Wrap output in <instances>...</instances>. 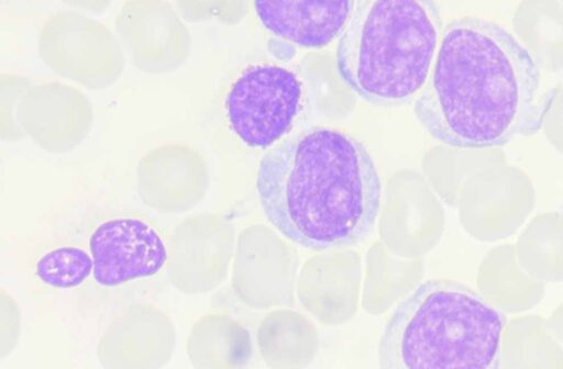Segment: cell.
<instances>
[{"instance_id":"ac0fdd59","label":"cell","mask_w":563,"mask_h":369,"mask_svg":"<svg viewBox=\"0 0 563 369\" xmlns=\"http://www.w3.org/2000/svg\"><path fill=\"white\" fill-rule=\"evenodd\" d=\"M548 325L554 336L563 345V302L551 313Z\"/></svg>"},{"instance_id":"3957f363","label":"cell","mask_w":563,"mask_h":369,"mask_svg":"<svg viewBox=\"0 0 563 369\" xmlns=\"http://www.w3.org/2000/svg\"><path fill=\"white\" fill-rule=\"evenodd\" d=\"M441 29L433 0H354L338 41V72L368 103L404 105L426 83Z\"/></svg>"},{"instance_id":"ba28073f","label":"cell","mask_w":563,"mask_h":369,"mask_svg":"<svg viewBox=\"0 0 563 369\" xmlns=\"http://www.w3.org/2000/svg\"><path fill=\"white\" fill-rule=\"evenodd\" d=\"M115 33L142 71L177 69L191 52V36L174 5L165 0H128L115 19Z\"/></svg>"},{"instance_id":"30bf717a","label":"cell","mask_w":563,"mask_h":369,"mask_svg":"<svg viewBox=\"0 0 563 369\" xmlns=\"http://www.w3.org/2000/svg\"><path fill=\"white\" fill-rule=\"evenodd\" d=\"M354 0H254L262 25L276 37L318 49L342 33Z\"/></svg>"},{"instance_id":"7c38bea8","label":"cell","mask_w":563,"mask_h":369,"mask_svg":"<svg viewBox=\"0 0 563 369\" xmlns=\"http://www.w3.org/2000/svg\"><path fill=\"white\" fill-rule=\"evenodd\" d=\"M495 367L563 369V345L542 316H518L504 327Z\"/></svg>"},{"instance_id":"5b68a950","label":"cell","mask_w":563,"mask_h":369,"mask_svg":"<svg viewBox=\"0 0 563 369\" xmlns=\"http://www.w3.org/2000/svg\"><path fill=\"white\" fill-rule=\"evenodd\" d=\"M301 107L299 77L285 67L269 64L244 69L225 98L231 130L252 148L275 145L290 131Z\"/></svg>"},{"instance_id":"277c9868","label":"cell","mask_w":563,"mask_h":369,"mask_svg":"<svg viewBox=\"0 0 563 369\" xmlns=\"http://www.w3.org/2000/svg\"><path fill=\"white\" fill-rule=\"evenodd\" d=\"M505 320L471 288L428 280L388 318L378 362L388 369L495 367Z\"/></svg>"},{"instance_id":"52a82bcc","label":"cell","mask_w":563,"mask_h":369,"mask_svg":"<svg viewBox=\"0 0 563 369\" xmlns=\"http://www.w3.org/2000/svg\"><path fill=\"white\" fill-rule=\"evenodd\" d=\"M92 279L115 288L157 275L168 259L164 234L137 215L113 216L99 223L89 237Z\"/></svg>"},{"instance_id":"d6986e66","label":"cell","mask_w":563,"mask_h":369,"mask_svg":"<svg viewBox=\"0 0 563 369\" xmlns=\"http://www.w3.org/2000/svg\"><path fill=\"white\" fill-rule=\"evenodd\" d=\"M563 2V0H561Z\"/></svg>"},{"instance_id":"6da1fadb","label":"cell","mask_w":563,"mask_h":369,"mask_svg":"<svg viewBox=\"0 0 563 369\" xmlns=\"http://www.w3.org/2000/svg\"><path fill=\"white\" fill-rule=\"evenodd\" d=\"M553 91L540 66L500 25L465 16L443 30L413 111L433 138L454 148H493L542 127Z\"/></svg>"},{"instance_id":"e0dca14e","label":"cell","mask_w":563,"mask_h":369,"mask_svg":"<svg viewBox=\"0 0 563 369\" xmlns=\"http://www.w3.org/2000/svg\"><path fill=\"white\" fill-rule=\"evenodd\" d=\"M65 4L70 7L73 10L88 13V14H101L108 10L113 0H62Z\"/></svg>"},{"instance_id":"8992f818","label":"cell","mask_w":563,"mask_h":369,"mask_svg":"<svg viewBox=\"0 0 563 369\" xmlns=\"http://www.w3.org/2000/svg\"><path fill=\"white\" fill-rule=\"evenodd\" d=\"M37 43L42 60L56 75L91 90L112 85L124 68V49L118 36L76 10L48 16Z\"/></svg>"},{"instance_id":"9a60e30c","label":"cell","mask_w":563,"mask_h":369,"mask_svg":"<svg viewBox=\"0 0 563 369\" xmlns=\"http://www.w3.org/2000/svg\"><path fill=\"white\" fill-rule=\"evenodd\" d=\"M225 0H174V7L188 23L205 22L213 16L221 19L225 13Z\"/></svg>"},{"instance_id":"5bb4252c","label":"cell","mask_w":563,"mask_h":369,"mask_svg":"<svg viewBox=\"0 0 563 369\" xmlns=\"http://www.w3.org/2000/svg\"><path fill=\"white\" fill-rule=\"evenodd\" d=\"M91 254L79 246H57L44 253L36 261L35 273L44 284L70 289L92 276Z\"/></svg>"},{"instance_id":"2e32d148","label":"cell","mask_w":563,"mask_h":369,"mask_svg":"<svg viewBox=\"0 0 563 369\" xmlns=\"http://www.w3.org/2000/svg\"><path fill=\"white\" fill-rule=\"evenodd\" d=\"M542 127L549 142L563 154V89L553 91Z\"/></svg>"},{"instance_id":"8fae6325","label":"cell","mask_w":563,"mask_h":369,"mask_svg":"<svg viewBox=\"0 0 563 369\" xmlns=\"http://www.w3.org/2000/svg\"><path fill=\"white\" fill-rule=\"evenodd\" d=\"M477 284L485 300L510 313L532 309L544 295V283L525 271L514 244L498 245L487 253L478 269Z\"/></svg>"},{"instance_id":"4fadbf2b","label":"cell","mask_w":563,"mask_h":369,"mask_svg":"<svg viewBox=\"0 0 563 369\" xmlns=\"http://www.w3.org/2000/svg\"><path fill=\"white\" fill-rule=\"evenodd\" d=\"M517 259L527 273L548 283L563 281V214L534 216L515 244Z\"/></svg>"},{"instance_id":"9c48e42d","label":"cell","mask_w":563,"mask_h":369,"mask_svg":"<svg viewBox=\"0 0 563 369\" xmlns=\"http://www.w3.org/2000/svg\"><path fill=\"white\" fill-rule=\"evenodd\" d=\"M530 178L505 163L482 169L465 203L468 231L478 239L496 242L512 235L534 206Z\"/></svg>"},{"instance_id":"7a4b0ae2","label":"cell","mask_w":563,"mask_h":369,"mask_svg":"<svg viewBox=\"0 0 563 369\" xmlns=\"http://www.w3.org/2000/svg\"><path fill=\"white\" fill-rule=\"evenodd\" d=\"M267 221L313 250L363 242L379 211L382 186L366 147L353 136L314 126L276 143L256 176Z\"/></svg>"}]
</instances>
